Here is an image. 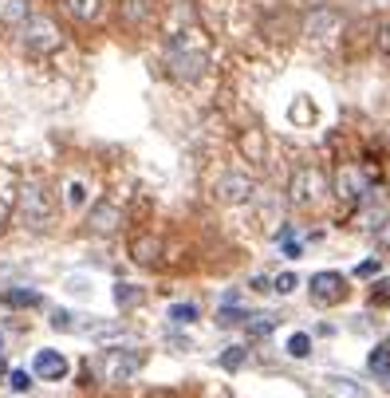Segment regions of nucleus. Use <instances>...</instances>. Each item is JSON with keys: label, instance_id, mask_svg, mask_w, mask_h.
<instances>
[{"label": "nucleus", "instance_id": "f257e3e1", "mask_svg": "<svg viewBox=\"0 0 390 398\" xmlns=\"http://www.w3.org/2000/svg\"><path fill=\"white\" fill-rule=\"evenodd\" d=\"M166 64H170V75L182 83H197L209 67V55H205L202 40L193 32H173L170 44H166Z\"/></svg>", "mask_w": 390, "mask_h": 398}, {"label": "nucleus", "instance_id": "f03ea898", "mask_svg": "<svg viewBox=\"0 0 390 398\" xmlns=\"http://www.w3.org/2000/svg\"><path fill=\"white\" fill-rule=\"evenodd\" d=\"M142 363H146V355L138 347H103V355L95 359V371L107 382H126L142 371Z\"/></svg>", "mask_w": 390, "mask_h": 398}, {"label": "nucleus", "instance_id": "7ed1b4c3", "mask_svg": "<svg viewBox=\"0 0 390 398\" xmlns=\"http://www.w3.org/2000/svg\"><path fill=\"white\" fill-rule=\"evenodd\" d=\"M20 217L32 229H44L51 221V193L44 182H24L20 186Z\"/></svg>", "mask_w": 390, "mask_h": 398}, {"label": "nucleus", "instance_id": "20e7f679", "mask_svg": "<svg viewBox=\"0 0 390 398\" xmlns=\"http://www.w3.org/2000/svg\"><path fill=\"white\" fill-rule=\"evenodd\" d=\"M63 44L60 28L51 24L47 16H28L24 20V48L36 51V55H47V51H56Z\"/></svg>", "mask_w": 390, "mask_h": 398}, {"label": "nucleus", "instance_id": "39448f33", "mask_svg": "<svg viewBox=\"0 0 390 398\" xmlns=\"http://www.w3.org/2000/svg\"><path fill=\"white\" fill-rule=\"evenodd\" d=\"M324 193H328V177L319 170H296V177H292V201L296 206H315Z\"/></svg>", "mask_w": 390, "mask_h": 398}, {"label": "nucleus", "instance_id": "423d86ee", "mask_svg": "<svg viewBox=\"0 0 390 398\" xmlns=\"http://www.w3.org/2000/svg\"><path fill=\"white\" fill-rule=\"evenodd\" d=\"M217 197L229 201V206H245V201L256 197V182L249 174H241V170H233V174H225L217 182Z\"/></svg>", "mask_w": 390, "mask_h": 398}, {"label": "nucleus", "instance_id": "0eeeda50", "mask_svg": "<svg viewBox=\"0 0 390 398\" xmlns=\"http://www.w3.org/2000/svg\"><path fill=\"white\" fill-rule=\"evenodd\" d=\"M347 296V280L339 272H315L312 276V300L315 303H339Z\"/></svg>", "mask_w": 390, "mask_h": 398}, {"label": "nucleus", "instance_id": "6e6552de", "mask_svg": "<svg viewBox=\"0 0 390 398\" xmlns=\"http://www.w3.org/2000/svg\"><path fill=\"white\" fill-rule=\"evenodd\" d=\"M32 375L36 379H47V382H60V379H67V359H63L60 351H36Z\"/></svg>", "mask_w": 390, "mask_h": 398}, {"label": "nucleus", "instance_id": "1a4fd4ad", "mask_svg": "<svg viewBox=\"0 0 390 398\" xmlns=\"http://www.w3.org/2000/svg\"><path fill=\"white\" fill-rule=\"evenodd\" d=\"M119 206H110V201H99V206L91 209V217H87V229L91 233H99V237H107V233H114L119 229Z\"/></svg>", "mask_w": 390, "mask_h": 398}, {"label": "nucleus", "instance_id": "9d476101", "mask_svg": "<svg viewBox=\"0 0 390 398\" xmlns=\"http://www.w3.org/2000/svg\"><path fill=\"white\" fill-rule=\"evenodd\" d=\"M28 0H0V24L4 28H24V20H28Z\"/></svg>", "mask_w": 390, "mask_h": 398}, {"label": "nucleus", "instance_id": "9b49d317", "mask_svg": "<svg viewBox=\"0 0 390 398\" xmlns=\"http://www.w3.org/2000/svg\"><path fill=\"white\" fill-rule=\"evenodd\" d=\"M335 28H339V16H335L331 8H315L312 20H308V32L312 36H331Z\"/></svg>", "mask_w": 390, "mask_h": 398}, {"label": "nucleus", "instance_id": "f8f14e48", "mask_svg": "<svg viewBox=\"0 0 390 398\" xmlns=\"http://www.w3.org/2000/svg\"><path fill=\"white\" fill-rule=\"evenodd\" d=\"M335 190L343 193V197H359L363 193V174L355 170V166H343L339 177H335Z\"/></svg>", "mask_w": 390, "mask_h": 398}, {"label": "nucleus", "instance_id": "ddd939ff", "mask_svg": "<svg viewBox=\"0 0 390 398\" xmlns=\"http://www.w3.org/2000/svg\"><path fill=\"white\" fill-rule=\"evenodd\" d=\"M0 300L12 303V308H40L44 296L40 292H28V288H8V292H0Z\"/></svg>", "mask_w": 390, "mask_h": 398}, {"label": "nucleus", "instance_id": "4468645a", "mask_svg": "<svg viewBox=\"0 0 390 398\" xmlns=\"http://www.w3.org/2000/svg\"><path fill=\"white\" fill-rule=\"evenodd\" d=\"M123 20L126 24H146L150 20V0H123Z\"/></svg>", "mask_w": 390, "mask_h": 398}, {"label": "nucleus", "instance_id": "2eb2a0df", "mask_svg": "<svg viewBox=\"0 0 390 398\" xmlns=\"http://www.w3.org/2000/svg\"><path fill=\"white\" fill-rule=\"evenodd\" d=\"M67 12L75 20H95L103 12V0H67Z\"/></svg>", "mask_w": 390, "mask_h": 398}, {"label": "nucleus", "instance_id": "dca6fc26", "mask_svg": "<svg viewBox=\"0 0 390 398\" xmlns=\"http://www.w3.org/2000/svg\"><path fill=\"white\" fill-rule=\"evenodd\" d=\"M284 351H288L292 359H308V355H312V335H308V332H292Z\"/></svg>", "mask_w": 390, "mask_h": 398}, {"label": "nucleus", "instance_id": "f3484780", "mask_svg": "<svg viewBox=\"0 0 390 398\" xmlns=\"http://www.w3.org/2000/svg\"><path fill=\"white\" fill-rule=\"evenodd\" d=\"M114 303H119V308H134V303H142V288L138 284H114Z\"/></svg>", "mask_w": 390, "mask_h": 398}, {"label": "nucleus", "instance_id": "a211bd4d", "mask_svg": "<svg viewBox=\"0 0 390 398\" xmlns=\"http://www.w3.org/2000/svg\"><path fill=\"white\" fill-rule=\"evenodd\" d=\"M249 316H252V312H245V308H221L217 323H221V327H245Z\"/></svg>", "mask_w": 390, "mask_h": 398}, {"label": "nucleus", "instance_id": "6ab92c4d", "mask_svg": "<svg viewBox=\"0 0 390 398\" xmlns=\"http://www.w3.org/2000/svg\"><path fill=\"white\" fill-rule=\"evenodd\" d=\"M51 327H56V332H79L75 312H67V308H56V312H51Z\"/></svg>", "mask_w": 390, "mask_h": 398}, {"label": "nucleus", "instance_id": "aec40b11", "mask_svg": "<svg viewBox=\"0 0 390 398\" xmlns=\"http://www.w3.org/2000/svg\"><path fill=\"white\" fill-rule=\"evenodd\" d=\"M245 327H249V335H256V339H268V335H272V327H276V316H249V323H245Z\"/></svg>", "mask_w": 390, "mask_h": 398}, {"label": "nucleus", "instance_id": "412c9836", "mask_svg": "<svg viewBox=\"0 0 390 398\" xmlns=\"http://www.w3.org/2000/svg\"><path fill=\"white\" fill-rule=\"evenodd\" d=\"M245 359H249V347H229L225 355H221V366H225V371H241Z\"/></svg>", "mask_w": 390, "mask_h": 398}, {"label": "nucleus", "instance_id": "4be33fe9", "mask_svg": "<svg viewBox=\"0 0 390 398\" xmlns=\"http://www.w3.org/2000/svg\"><path fill=\"white\" fill-rule=\"evenodd\" d=\"M296 288H300V276H296V272H280V276L272 280V292H280V296H292Z\"/></svg>", "mask_w": 390, "mask_h": 398}, {"label": "nucleus", "instance_id": "5701e85b", "mask_svg": "<svg viewBox=\"0 0 390 398\" xmlns=\"http://www.w3.org/2000/svg\"><path fill=\"white\" fill-rule=\"evenodd\" d=\"M328 390H331L335 398H367V395L359 390V386H347L343 379H328Z\"/></svg>", "mask_w": 390, "mask_h": 398}, {"label": "nucleus", "instance_id": "b1692460", "mask_svg": "<svg viewBox=\"0 0 390 398\" xmlns=\"http://www.w3.org/2000/svg\"><path fill=\"white\" fill-rule=\"evenodd\" d=\"M170 319L173 323H193L197 319V308L193 303H170Z\"/></svg>", "mask_w": 390, "mask_h": 398}, {"label": "nucleus", "instance_id": "393cba45", "mask_svg": "<svg viewBox=\"0 0 390 398\" xmlns=\"http://www.w3.org/2000/svg\"><path fill=\"white\" fill-rule=\"evenodd\" d=\"M371 371H375V375H387V371H390V347H375V351H371Z\"/></svg>", "mask_w": 390, "mask_h": 398}, {"label": "nucleus", "instance_id": "a878e982", "mask_svg": "<svg viewBox=\"0 0 390 398\" xmlns=\"http://www.w3.org/2000/svg\"><path fill=\"white\" fill-rule=\"evenodd\" d=\"M87 201V186L83 182H67V206H83Z\"/></svg>", "mask_w": 390, "mask_h": 398}, {"label": "nucleus", "instance_id": "bb28decb", "mask_svg": "<svg viewBox=\"0 0 390 398\" xmlns=\"http://www.w3.org/2000/svg\"><path fill=\"white\" fill-rule=\"evenodd\" d=\"M8 386L24 395V390H28V386H32V375H28V371H12V375H8Z\"/></svg>", "mask_w": 390, "mask_h": 398}, {"label": "nucleus", "instance_id": "cd10ccee", "mask_svg": "<svg viewBox=\"0 0 390 398\" xmlns=\"http://www.w3.org/2000/svg\"><path fill=\"white\" fill-rule=\"evenodd\" d=\"M67 292H71V296H87L91 288H87V280H83V276H71V280H67Z\"/></svg>", "mask_w": 390, "mask_h": 398}, {"label": "nucleus", "instance_id": "c85d7f7f", "mask_svg": "<svg viewBox=\"0 0 390 398\" xmlns=\"http://www.w3.org/2000/svg\"><path fill=\"white\" fill-rule=\"evenodd\" d=\"M371 300H375V303H387L390 300V280H378V288L371 292Z\"/></svg>", "mask_w": 390, "mask_h": 398}, {"label": "nucleus", "instance_id": "c756f323", "mask_svg": "<svg viewBox=\"0 0 390 398\" xmlns=\"http://www.w3.org/2000/svg\"><path fill=\"white\" fill-rule=\"evenodd\" d=\"M378 245L390 253V217H382V225H378Z\"/></svg>", "mask_w": 390, "mask_h": 398}, {"label": "nucleus", "instance_id": "7c9ffc66", "mask_svg": "<svg viewBox=\"0 0 390 398\" xmlns=\"http://www.w3.org/2000/svg\"><path fill=\"white\" fill-rule=\"evenodd\" d=\"M378 44L390 51V20H382V24H378Z\"/></svg>", "mask_w": 390, "mask_h": 398}, {"label": "nucleus", "instance_id": "2f4dec72", "mask_svg": "<svg viewBox=\"0 0 390 398\" xmlns=\"http://www.w3.org/2000/svg\"><path fill=\"white\" fill-rule=\"evenodd\" d=\"M304 253V245H300V240H288V245H284V256H300Z\"/></svg>", "mask_w": 390, "mask_h": 398}, {"label": "nucleus", "instance_id": "473e14b6", "mask_svg": "<svg viewBox=\"0 0 390 398\" xmlns=\"http://www.w3.org/2000/svg\"><path fill=\"white\" fill-rule=\"evenodd\" d=\"M252 292H272V284H268L265 276H256V280H252Z\"/></svg>", "mask_w": 390, "mask_h": 398}, {"label": "nucleus", "instance_id": "72a5a7b5", "mask_svg": "<svg viewBox=\"0 0 390 398\" xmlns=\"http://www.w3.org/2000/svg\"><path fill=\"white\" fill-rule=\"evenodd\" d=\"M4 225H8V201H0V233H4Z\"/></svg>", "mask_w": 390, "mask_h": 398}, {"label": "nucleus", "instance_id": "f704fd0d", "mask_svg": "<svg viewBox=\"0 0 390 398\" xmlns=\"http://www.w3.org/2000/svg\"><path fill=\"white\" fill-rule=\"evenodd\" d=\"M0 347H4V339H0Z\"/></svg>", "mask_w": 390, "mask_h": 398}]
</instances>
